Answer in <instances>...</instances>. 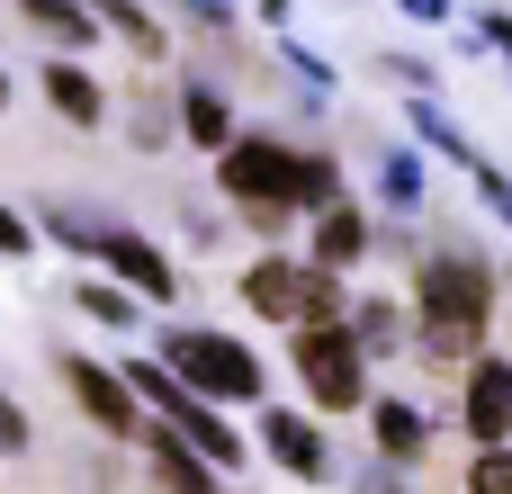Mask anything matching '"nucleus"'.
<instances>
[{"label": "nucleus", "instance_id": "f257e3e1", "mask_svg": "<svg viewBox=\"0 0 512 494\" xmlns=\"http://www.w3.org/2000/svg\"><path fill=\"white\" fill-rule=\"evenodd\" d=\"M486 315H495V279L477 261H432L423 270V351L432 360H468L477 369Z\"/></svg>", "mask_w": 512, "mask_h": 494}, {"label": "nucleus", "instance_id": "f03ea898", "mask_svg": "<svg viewBox=\"0 0 512 494\" xmlns=\"http://www.w3.org/2000/svg\"><path fill=\"white\" fill-rule=\"evenodd\" d=\"M243 297H252V315H270V324H306V333L342 324V279L315 270V261H288V252L252 261V270H243Z\"/></svg>", "mask_w": 512, "mask_h": 494}, {"label": "nucleus", "instance_id": "7ed1b4c3", "mask_svg": "<svg viewBox=\"0 0 512 494\" xmlns=\"http://www.w3.org/2000/svg\"><path fill=\"white\" fill-rule=\"evenodd\" d=\"M162 369H171L198 405H216V396H225V405H252V396H261L252 351L225 342V333H171V342H162Z\"/></svg>", "mask_w": 512, "mask_h": 494}, {"label": "nucleus", "instance_id": "20e7f679", "mask_svg": "<svg viewBox=\"0 0 512 494\" xmlns=\"http://www.w3.org/2000/svg\"><path fill=\"white\" fill-rule=\"evenodd\" d=\"M45 225H54V234L72 243V252H99V261H108L117 279H135V288H144L153 306H171V297H180V270H171V261H162L153 243H135V234H117V225H90V216H72V207H54Z\"/></svg>", "mask_w": 512, "mask_h": 494}, {"label": "nucleus", "instance_id": "39448f33", "mask_svg": "<svg viewBox=\"0 0 512 494\" xmlns=\"http://www.w3.org/2000/svg\"><path fill=\"white\" fill-rule=\"evenodd\" d=\"M225 198H243V207L270 225L279 207H306V162H297L288 144H234V153H225Z\"/></svg>", "mask_w": 512, "mask_h": 494}, {"label": "nucleus", "instance_id": "423d86ee", "mask_svg": "<svg viewBox=\"0 0 512 494\" xmlns=\"http://www.w3.org/2000/svg\"><path fill=\"white\" fill-rule=\"evenodd\" d=\"M297 378L315 387V405L351 414V405H360V378H369V351L351 342V324H324V333L297 342Z\"/></svg>", "mask_w": 512, "mask_h": 494}, {"label": "nucleus", "instance_id": "0eeeda50", "mask_svg": "<svg viewBox=\"0 0 512 494\" xmlns=\"http://www.w3.org/2000/svg\"><path fill=\"white\" fill-rule=\"evenodd\" d=\"M63 387L81 396V414H90L99 432H117V441H135V432H144V414H135V387H126V378H108L99 360H63Z\"/></svg>", "mask_w": 512, "mask_h": 494}, {"label": "nucleus", "instance_id": "6e6552de", "mask_svg": "<svg viewBox=\"0 0 512 494\" xmlns=\"http://www.w3.org/2000/svg\"><path fill=\"white\" fill-rule=\"evenodd\" d=\"M468 432L486 450H504V432H512V369L504 360H477L468 369Z\"/></svg>", "mask_w": 512, "mask_h": 494}, {"label": "nucleus", "instance_id": "1a4fd4ad", "mask_svg": "<svg viewBox=\"0 0 512 494\" xmlns=\"http://www.w3.org/2000/svg\"><path fill=\"white\" fill-rule=\"evenodd\" d=\"M144 459L171 477V494H216V468H207V459H198L171 423H144Z\"/></svg>", "mask_w": 512, "mask_h": 494}, {"label": "nucleus", "instance_id": "9d476101", "mask_svg": "<svg viewBox=\"0 0 512 494\" xmlns=\"http://www.w3.org/2000/svg\"><path fill=\"white\" fill-rule=\"evenodd\" d=\"M369 423H378V450H387V468H405V459H423V450H432V423H423L405 396H378V405H369Z\"/></svg>", "mask_w": 512, "mask_h": 494}, {"label": "nucleus", "instance_id": "9b49d317", "mask_svg": "<svg viewBox=\"0 0 512 494\" xmlns=\"http://www.w3.org/2000/svg\"><path fill=\"white\" fill-rule=\"evenodd\" d=\"M270 459L279 468H297V477H324V441H315V423H297V414H270Z\"/></svg>", "mask_w": 512, "mask_h": 494}, {"label": "nucleus", "instance_id": "f8f14e48", "mask_svg": "<svg viewBox=\"0 0 512 494\" xmlns=\"http://www.w3.org/2000/svg\"><path fill=\"white\" fill-rule=\"evenodd\" d=\"M45 99H54L72 126H99V81H90L81 63H45Z\"/></svg>", "mask_w": 512, "mask_h": 494}, {"label": "nucleus", "instance_id": "ddd939ff", "mask_svg": "<svg viewBox=\"0 0 512 494\" xmlns=\"http://www.w3.org/2000/svg\"><path fill=\"white\" fill-rule=\"evenodd\" d=\"M180 117H189V135H198L207 153H234V117H225V99H216L207 81H189V90H180Z\"/></svg>", "mask_w": 512, "mask_h": 494}, {"label": "nucleus", "instance_id": "4468645a", "mask_svg": "<svg viewBox=\"0 0 512 494\" xmlns=\"http://www.w3.org/2000/svg\"><path fill=\"white\" fill-rule=\"evenodd\" d=\"M369 252V225L351 216V207H333L324 225H315V270H342V261H360Z\"/></svg>", "mask_w": 512, "mask_h": 494}, {"label": "nucleus", "instance_id": "2eb2a0df", "mask_svg": "<svg viewBox=\"0 0 512 494\" xmlns=\"http://www.w3.org/2000/svg\"><path fill=\"white\" fill-rule=\"evenodd\" d=\"M351 342H360L369 360H387V351H405V315H396L387 297H369V306L351 315Z\"/></svg>", "mask_w": 512, "mask_h": 494}, {"label": "nucleus", "instance_id": "dca6fc26", "mask_svg": "<svg viewBox=\"0 0 512 494\" xmlns=\"http://www.w3.org/2000/svg\"><path fill=\"white\" fill-rule=\"evenodd\" d=\"M90 18H99V27H117V36H126V45L144 54V63L162 54V27H153V18H144L135 0H90Z\"/></svg>", "mask_w": 512, "mask_h": 494}, {"label": "nucleus", "instance_id": "f3484780", "mask_svg": "<svg viewBox=\"0 0 512 494\" xmlns=\"http://www.w3.org/2000/svg\"><path fill=\"white\" fill-rule=\"evenodd\" d=\"M18 9H27L45 36H63V45H90V27H99V18H90V0H18Z\"/></svg>", "mask_w": 512, "mask_h": 494}, {"label": "nucleus", "instance_id": "a211bd4d", "mask_svg": "<svg viewBox=\"0 0 512 494\" xmlns=\"http://www.w3.org/2000/svg\"><path fill=\"white\" fill-rule=\"evenodd\" d=\"M414 135H423V144H441L450 162H468V171H486V162H477V144H468V135H459V126H450L441 108H414Z\"/></svg>", "mask_w": 512, "mask_h": 494}, {"label": "nucleus", "instance_id": "6ab92c4d", "mask_svg": "<svg viewBox=\"0 0 512 494\" xmlns=\"http://www.w3.org/2000/svg\"><path fill=\"white\" fill-rule=\"evenodd\" d=\"M468 494H512V450H486V459L468 468Z\"/></svg>", "mask_w": 512, "mask_h": 494}, {"label": "nucleus", "instance_id": "aec40b11", "mask_svg": "<svg viewBox=\"0 0 512 494\" xmlns=\"http://www.w3.org/2000/svg\"><path fill=\"white\" fill-rule=\"evenodd\" d=\"M414 189H423V171H414V162H387V198H405V207H414Z\"/></svg>", "mask_w": 512, "mask_h": 494}, {"label": "nucleus", "instance_id": "412c9836", "mask_svg": "<svg viewBox=\"0 0 512 494\" xmlns=\"http://www.w3.org/2000/svg\"><path fill=\"white\" fill-rule=\"evenodd\" d=\"M81 306H90L99 324H126V297H108V288H81Z\"/></svg>", "mask_w": 512, "mask_h": 494}, {"label": "nucleus", "instance_id": "4be33fe9", "mask_svg": "<svg viewBox=\"0 0 512 494\" xmlns=\"http://www.w3.org/2000/svg\"><path fill=\"white\" fill-rule=\"evenodd\" d=\"M0 450H27V414H18L9 396H0Z\"/></svg>", "mask_w": 512, "mask_h": 494}, {"label": "nucleus", "instance_id": "5701e85b", "mask_svg": "<svg viewBox=\"0 0 512 494\" xmlns=\"http://www.w3.org/2000/svg\"><path fill=\"white\" fill-rule=\"evenodd\" d=\"M477 180H486V207H495V216L512 225V180H504V171H477Z\"/></svg>", "mask_w": 512, "mask_h": 494}, {"label": "nucleus", "instance_id": "b1692460", "mask_svg": "<svg viewBox=\"0 0 512 494\" xmlns=\"http://www.w3.org/2000/svg\"><path fill=\"white\" fill-rule=\"evenodd\" d=\"M0 252H27V225H18L9 207H0Z\"/></svg>", "mask_w": 512, "mask_h": 494}, {"label": "nucleus", "instance_id": "393cba45", "mask_svg": "<svg viewBox=\"0 0 512 494\" xmlns=\"http://www.w3.org/2000/svg\"><path fill=\"white\" fill-rule=\"evenodd\" d=\"M360 494H405V486H396V468H369V477H360Z\"/></svg>", "mask_w": 512, "mask_h": 494}, {"label": "nucleus", "instance_id": "a878e982", "mask_svg": "<svg viewBox=\"0 0 512 494\" xmlns=\"http://www.w3.org/2000/svg\"><path fill=\"white\" fill-rule=\"evenodd\" d=\"M486 36H495V45L512 54V18H504V9H486Z\"/></svg>", "mask_w": 512, "mask_h": 494}, {"label": "nucleus", "instance_id": "bb28decb", "mask_svg": "<svg viewBox=\"0 0 512 494\" xmlns=\"http://www.w3.org/2000/svg\"><path fill=\"white\" fill-rule=\"evenodd\" d=\"M405 18H450V0H405Z\"/></svg>", "mask_w": 512, "mask_h": 494}, {"label": "nucleus", "instance_id": "cd10ccee", "mask_svg": "<svg viewBox=\"0 0 512 494\" xmlns=\"http://www.w3.org/2000/svg\"><path fill=\"white\" fill-rule=\"evenodd\" d=\"M0 99H9V72H0Z\"/></svg>", "mask_w": 512, "mask_h": 494}]
</instances>
